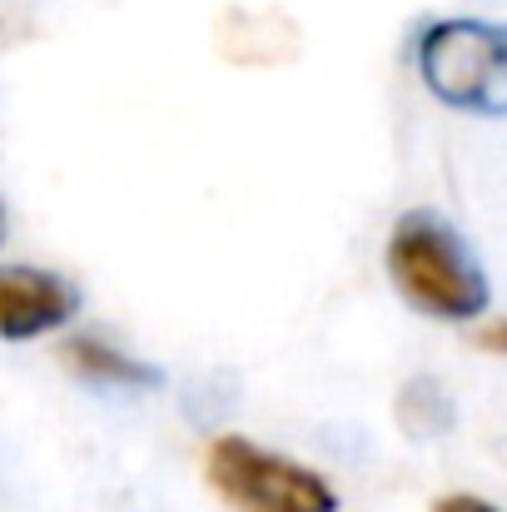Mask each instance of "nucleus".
<instances>
[{"mask_svg":"<svg viewBox=\"0 0 507 512\" xmlns=\"http://www.w3.org/2000/svg\"><path fill=\"white\" fill-rule=\"evenodd\" d=\"M80 314V289L50 269L35 264H5L0 269V339L25 343L40 339Z\"/></svg>","mask_w":507,"mask_h":512,"instance_id":"obj_4","label":"nucleus"},{"mask_svg":"<svg viewBox=\"0 0 507 512\" xmlns=\"http://www.w3.org/2000/svg\"><path fill=\"white\" fill-rule=\"evenodd\" d=\"M478 348H488V353H507V319H493L488 329H478Z\"/></svg>","mask_w":507,"mask_h":512,"instance_id":"obj_8","label":"nucleus"},{"mask_svg":"<svg viewBox=\"0 0 507 512\" xmlns=\"http://www.w3.org/2000/svg\"><path fill=\"white\" fill-rule=\"evenodd\" d=\"M458 423L453 413V398L438 378H408L403 393H398V428L408 438H443L448 428Z\"/></svg>","mask_w":507,"mask_h":512,"instance_id":"obj_6","label":"nucleus"},{"mask_svg":"<svg viewBox=\"0 0 507 512\" xmlns=\"http://www.w3.org/2000/svg\"><path fill=\"white\" fill-rule=\"evenodd\" d=\"M433 512H503V508H493L488 498H473V493H448V498L433 503Z\"/></svg>","mask_w":507,"mask_h":512,"instance_id":"obj_7","label":"nucleus"},{"mask_svg":"<svg viewBox=\"0 0 507 512\" xmlns=\"http://www.w3.org/2000/svg\"><path fill=\"white\" fill-rule=\"evenodd\" d=\"M0 239H5V204H0Z\"/></svg>","mask_w":507,"mask_h":512,"instance_id":"obj_9","label":"nucleus"},{"mask_svg":"<svg viewBox=\"0 0 507 512\" xmlns=\"http://www.w3.org/2000/svg\"><path fill=\"white\" fill-rule=\"evenodd\" d=\"M204 478L234 512H338V493L324 473L269 453L239 433L209 443Z\"/></svg>","mask_w":507,"mask_h":512,"instance_id":"obj_3","label":"nucleus"},{"mask_svg":"<svg viewBox=\"0 0 507 512\" xmlns=\"http://www.w3.org/2000/svg\"><path fill=\"white\" fill-rule=\"evenodd\" d=\"M418 75L433 100L463 115H507V25L498 20H433L413 45Z\"/></svg>","mask_w":507,"mask_h":512,"instance_id":"obj_2","label":"nucleus"},{"mask_svg":"<svg viewBox=\"0 0 507 512\" xmlns=\"http://www.w3.org/2000/svg\"><path fill=\"white\" fill-rule=\"evenodd\" d=\"M388 279L428 319L473 324L488 314V274L468 239L433 209H408L388 234Z\"/></svg>","mask_w":507,"mask_h":512,"instance_id":"obj_1","label":"nucleus"},{"mask_svg":"<svg viewBox=\"0 0 507 512\" xmlns=\"http://www.w3.org/2000/svg\"><path fill=\"white\" fill-rule=\"evenodd\" d=\"M60 358L70 363V373H75L80 383L105 388V393H150V388L165 383L160 368H150V363L120 353L115 343L95 339V334H75V339H65Z\"/></svg>","mask_w":507,"mask_h":512,"instance_id":"obj_5","label":"nucleus"}]
</instances>
